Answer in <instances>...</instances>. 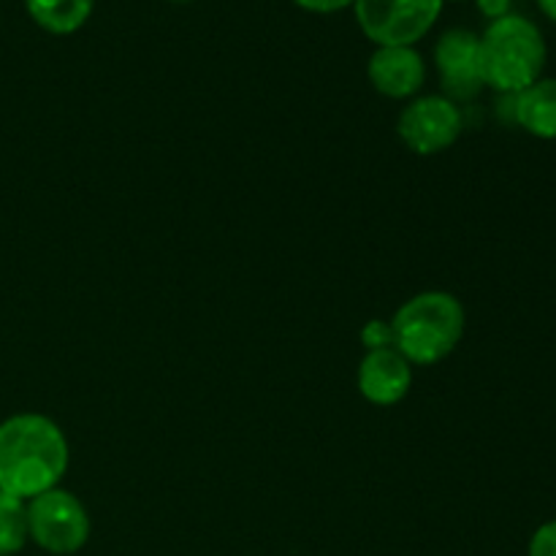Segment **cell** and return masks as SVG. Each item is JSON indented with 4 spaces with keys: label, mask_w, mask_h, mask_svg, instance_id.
Segmentation results:
<instances>
[{
    "label": "cell",
    "mask_w": 556,
    "mask_h": 556,
    "mask_svg": "<svg viewBox=\"0 0 556 556\" xmlns=\"http://www.w3.org/2000/svg\"><path fill=\"white\" fill-rule=\"evenodd\" d=\"M30 541L27 527V503L0 492V556H14Z\"/></svg>",
    "instance_id": "12"
},
{
    "label": "cell",
    "mask_w": 556,
    "mask_h": 556,
    "mask_svg": "<svg viewBox=\"0 0 556 556\" xmlns=\"http://www.w3.org/2000/svg\"><path fill=\"white\" fill-rule=\"evenodd\" d=\"M391 345L410 364L432 367L456 351L465 334V307L454 293L424 291L391 318Z\"/></svg>",
    "instance_id": "2"
},
{
    "label": "cell",
    "mask_w": 556,
    "mask_h": 556,
    "mask_svg": "<svg viewBox=\"0 0 556 556\" xmlns=\"http://www.w3.org/2000/svg\"><path fill=\"white\" fill-rule=\"evenodd\" d=\"M353 9L378 47H413L434 25L443 0H353Z\"/></svg>",
    "instance_id": "5"
},
{
    "label": "cell",
    "mask_w": 556,
    "mask_h": 556,
    "mask_svg": "<svg viewBox=\"0 0 556 556\" xmlns=\"http://www.w3.org/2000/svg\"><path fill=\"white\" fill-rule=\"evenodd\" d=\"M362 340H364V345H369V351H375V348H389L391 345V326H383L380 320H372V324L362 331Z\"/></svg>",
    "instance_id": "14"
},
{
    "label": "cell",
    "mask_w": 556,
    "mask_h": 556,
    "mask_svg": "<svg viewBox=\"0 0 556 556\" xmlns=\"http://www.w3.org/2000/svg\"><path fill=\"white\" fill-rule=\"evenodd\" d=\"M413 386V364L394 345L375 348L358 364V391L378 407H391L407 396Z\"/></svg>",
    "instance_id": "8"
},
{
    "label": "cell",
    "mask_w": 556,
    "mask_h": 556,
    "mask_svg": "<svg viewBox=\"0 0 556 556\" xmlns=\"http://www.w3.org/2000/svg\"><path fill=\"white\" fill-rule=\"evenodd\" d=\"M68 462V440L52 418L20 413L0 424V492L27 503L58 489Z\"/></svg>",
    "instance_id": "1"
},
{
    "label": "cell",
    "mask_w": 556,
    "mask_h": 556,
    "mask_svg": "<svg viewBox=\"0 0 556 556\" xmlns=\"http://www.w3.org/2000/svg\"><path fill=\"white\" fill-rule=\"evenodd\" d=\"M481 76L503 96H516L535 85L546 63V41L538 25L525 16L508 14L494 20L481 38Z\"/></svg>",
    "instance_id": "3"
},
{
    "label": "cell",
    "mask_w": 556,
    "mask_h": 556,
    "mask_svg": "<svg viewBox=\"0 0 556 556\" xmlns=\"http://www.w3.org/2000/svg\"><path fill=\"white\" fill-rule=\"evenodd\" d=\"M27 527L36 546L58 556L76 554L90 538L87 508L79 497L60 486L27 500Z\"/></svg>",
    "instance_id": "4"
},
{
    "label": "cell",
    "mask_w": 556,
    "mask_h": 556,
    "mask_svg": "<svg viewBox=\"0 0 556 556\" xmlns=\"http://www.w3.org/2000/svg\"><path fill=\"white\" fill-rule=\"evenodd\" d=\"M25 3L43 30L65 36L85 25L96 0H25Z\"/></svg>",
    "instance_id": "11"
},
{
    "label": "cell",
    "mask_w": 556,
    "mask_h": 556,
    "mask_svg": "<svg viewBox=\"0 0 556 556\" xmlns=\"http://www.w3.org/2000/svg\"><path fill=\"white\" fill-rule=\"evenodd\" d=\"M465 119L459 106L445 96H424L407 103L396 123V134L416 155H438L456 144Z\"/></svg>",
    "instance_id": "6"
},
{
    "label": "cell",
    "mask_w": 556,
    "mask_h": 556,
    "mask_svg": "<svg viewBox=\"0 0 556 556\" xmlns=\"http://www.w3.org/2000/svg\"><path fill=\"white\" fill-rule=\"evenodd\" d=\"M369 81L386 98H413L427 81V65L413 47H378L367 65Z\"/></svg>",
    "instance_id": "9"
},
{
    "label": "cell",
    "mask_w": 556,
    "mask_h": 556,
    "mask_svg": "<svg viewBox=\"0 0 556 556\" xmlns=\"http://www.w3.org/2000/svg\"><path fill=\"white\" fill-rule=\"evenodd\" d=\"M293 3H299L302 9H307V11H320V14H329V11L345 9V5H351L353 0H293Z\"/></svg>",
    "instance_id": "15"
},
{
    "label": "cell",
    "mask_w": 556,
    "mask_h": 556,
    "mask_svg": "<svg viewBox=\"0 0 556 556\" xmlns=\"http://www.w3.org/2000/svg\"><path fill=\"white\" fill-rule=\"evenodd\" d=\"M478 5H481L483 14L492 16V20H503V16H508L510 0H478Z\"/></svg>",
    "instance_id": "16"
},
{
    "label": "cell",
    "mask_w": 556,
    "mask_h": 556,
    "mask_svg": "<svg viewBox=\"0 0 556 556\" xmlns=\"http://www.w3.org/2000/svg\"><path fill=\"white\" fill-rule=\"evenodd\" d=\"M516 123L538 139H556V79H538L516 96Z\"/></svg>",
    "instance_id": "10"
},
{
    "label": "cell",
    "mask_w": 556,
    "mask_h": 556,
    "mask_svg": "<svg viewBox=\"0 0 556 556\" xmlns=\"http://www.w3.org/2000/svg\"><path fill=\"white\" fill-rule=\"evenodd\" d=\"M541 9L546 11V14L552 16V20H556V0H541Z\"/></svg>",
    "instance_id": "17"
},
{
    "label": "cell",
    "mask_w": 556,
    "mask_h": 556,
    "mask_svg": "<svg viewBox=\"0 0 556 556\" xmlns=\"http://www.w3.org/2000/svg\"><path fill=\"white\" fill-rule=\"evenodd\" d=\"M481 38L476 33L465 30V27H454V30L443 33V38L434 47V63H438L440 81H443L445 96L454 101H470L481 92L483 76H481Z\"/></svg>",
    "instance_id": "7"
},
{
    "label": "cell",
    "mask_w": 556,
    "mask_h": 556,
    "mask_svg": "<svg viewBox=\"0 0 556 556\" xmlns=\"http://www.w3.org/2000/svg\"><path fill=\"white\" fill-rule=\"evenodd\" d=\"M530 556H556V521H548L535 532L530 543Z\"/></svg>",
    "instance_id": "13"
}]
</instances>
